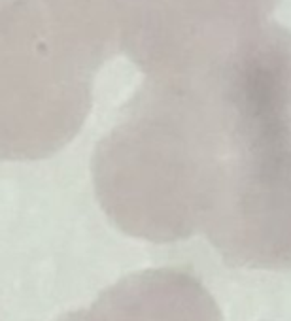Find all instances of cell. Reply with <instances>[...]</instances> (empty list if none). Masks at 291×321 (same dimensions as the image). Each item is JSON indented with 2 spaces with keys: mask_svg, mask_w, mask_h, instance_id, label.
<instances>
[{
  "mask_svg": "<svg viewBox=\"0 0 291 321\" xmlns=\"http://www.w3.org/2000/svg\"><path fill=\"white\" fill-rule=\"evenodd\" d=\"M203 302L178 270H149L106 289L87 308L57 321H201Z\"/></svg>",
  "mask_w": 291,
  "mask_h": 321,
  "instance_id": "1",
  "label": "cell"
}]
</instances>
